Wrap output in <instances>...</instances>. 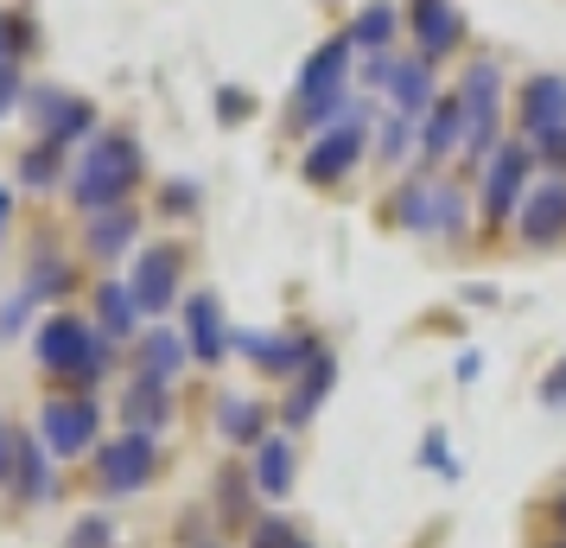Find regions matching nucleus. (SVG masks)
<instances>
[{
  "label": "nucleus",
  "mask_w": 566,
  "mask_h": 548,
  "mask_svg": "<svg viewBox=\"0 0 566 548\" xmlns=\"http://www.w3.org/2000/svg\"><path fill=\"white\" fill-rule=\"evenodd\" d=\"M134 179H140V147H134L128 134H96L83 166H77V205L83 210L122 205Z\"/></svg>",
  "instance_id": "obj_1"
},
{
  "label": "nucleus",
  "mask_w": 566,
  "mask_h": 548,
  "mask_svg": "<svg viewBox=\"0 0 566 548\" xmlns=\"http://www.w3.org/2000/svg\"><path fill=\"white\" fill-rule=\"evenodd\" d=\"M39 364L45 370H57V376H103L108 370V344L83 325V319H71V313H57V319H45V332H39Z\"/></svg>",
  "instance_id": "obj_2"
},
{
  "label": "nucleus",
  "mask_w": 566,
  "mask_h": 548,
  "mask_svg": "<svg viewBox=\"0 0 566 548\" xmlns=\"http://www.w3.org/2000/svg\"><path fill=\"white\" fill-rule=\"evenodd\" d=\"M369 115H376V103H350V115L337 122L332 134H318L312 141V154H306V179L312 185H332V179H344L350 166L363 159V128H369Z\"/></svg>",
  "instance_id": "obj_3"
},
{
  "label": "nucleus",
  "mask_w": 566,
  "mask_h": 548,
  "mask_svg": "<svg viewBox=\"0 0 566 548\" xmlns=\"http://www.w3.org/2000/svg\"><path fill=\"white\" fill-rule=\"evenodd\" d=\"M395 217H401V230L446 236V230H459L464 224V198L452 192V185H439V179H413V185H401Z\"/></svg>",
  "instance_id": "obj_4"
},
{
  "label": "nucleus",
  "mask_w": 566,
  "mask_h": 548,
  "mask_svg": "<svg viewBox=\"0 0 566 548\" xmlns=\"http://www.w3.org/2000/svg\"><path fill=\"white\" fill-rule=\"evenodd\" d=\"M96 466H103L108 492H140V485L154 478V441L134 427V434H122V441H108L103 453H96Z\"/></svg>",
  "instance_id": "obj_5"
},
{
  "label": "nucleus",
  "mask_w": 566,
  "mask_h": 548,
  "mask_svg": "<svg viewBox=\"0 0 566 548\" xmlns=\"http://www.w3.org/2000/svg\"><path fill=\"white\" fill-rule=\"evenodd\" d=\"M39 441L52 446V453H83V446L96 441V409L77 402V395H64V402H45V415H39Z\"/></svg>",
  "instance_id": "obj_6"
},
{
  "label": "nucleus",
  "mask_w": 566,
  "mask_h": 548,
  "mask_svg": "<svg viewBox=\"0 0 566 548\" xmlns=\"http://www.w3.org/2000/svg\"><path fill=\"white\" fill-rule=\"evenodd\" d=\"M459 103H464V147L484 154L490 147V115H496V64H490V58H478V64L464 71Z\"/></svg>",
  "instance_id": "obj_7"
},
{
  "label": "nucleus",
  "mask_w": 566,
  "mask_h": 548,
  "mask_svg": "<svg viewBox=\"0 0 566 548\" xmlns=\"http://www.w3.org/2000/svg\"><path fill=\"white\" fill-rule=\"evenodd\" d=\"M128 288H134V307H140L147 319H159L166 307H172V293H179V249H147Z\"/></svg>",
  "instance_id": "obj_8"
},
{
  "label": "nucleus",
  "mask_w": 566,
  "mask_h": 548,
  "mask_svg": "<svg viewBox=\"0 0 566 548\" xmlns=\"http://www.w3.org/2000/svg\"><path fill=\"white\" fill-rule=\"evenodd\" d=\"M528 166H535L528 147H503V154H490V179H484V217H490V224L515 217V198H522Z\"/></svg>",
  "instance_id": "obj_9"
},
{
  "label": "nucleus",
  "mask_w": 566,
  "mask_h": 548,
  "mask_svg": "<svg viewBox=\"0 0 566 548\" xmlns=\"http://www.w3.org/2000/svg\"><path fill=\"white\" fill-rule=\"evenodd\" d=\"M515 230H522V242H535V249H547L554 236H566V179L535 185L528 205L515 210Z\"/></svg>",
  "instance_id": "obj_10"
},
{
  "label": "nucleus",
  "mask_w": 566,
  "mask_h": 548,
  "mask_svg": "<svg viewBox=\"0 0 566 548\" xmlns=\"http://www.w3.org/2000/svg\"><path fill=\"white\" fill-rule=\"evenodd\" d=\"M185 351H191L198 364H223L230 332H223V307H217V293H198V300L185 307Z\"/></svg>",
  "instance_id": "obj_11"
},
{
  "label": "nucleus",
  "mask_w": 566,
  "mask_h": 548,
  "mask_svg": "<svg viewBox=\"0 0 566 548\" xmlns=\"http://www.w3.org/2000/svg\"><path fill=\"white\" fill-rule=\"evenodd\" d=\"M32 122L45 128V141H77V134H90V103H77V96H64V90H32Z\"/></svg>",
  "instance_id": "obj_12"
},
{
  "label": "nucleus",
  "mask_w": 566,
  "mask_h": 548,
  "mask_svg": "<svg viewBox=\"0 0 566 548\" xmlns=\"http://www.w3.org/2000/svg\"><path fill=\"white\" fill-rule=\"evenodd\" d=\"M522 128L528 134H554L566 128V77H554V71H541L528 90H522Z\"/></svg>",
  "instance_id": "obj_13"
},
{
  "label": "nucleus",
  "mask_w": 566,
  "mask_h": 548,
  "mask_svg": "<svg viewBox=\"0 0 566 548\" xmlns=\"http://www.w3.org/2000/svg\"><path fill=\"white\" fill-rule=\"evenodd\" d=\"M413 39H420V58L439 64V58L459 45V13L452 0H413Z\"/></svg>",
  "instance_id": "obj_14"
},
{
  "label": "nucleus",
  "mask_w": 566,
  "mask_h": 548,
  "mask_svg": "<svg viewBox=\"0 0 566 548\" xmlns=\"http://www.w3.org/2000/svg\"><path fill=\"white\" fill-rule=\"evenodd\" d=\"M388 96H395L401 115H427V108H433V64H427V58L395 64V71H388Z\"/></svg>",
  "instance_id": "obj_15"
},
{
  "label": "nucleus",
  "mask_w": 566,
  "mask_h": 548,
  "mask_svg": "<svg viewBox=\"0 0 566 548\" xmlns=\"http://www.w3.org/2000/svg\"><path fill=\"white\" fill-rule=\"evenodd\" d=\"M235 351H249L261 370H306L300 358H312V344L306 339H286V332H242Z\"/></svg>",
  "instance_id": "obj_16"
},
{
  "label": "nucleus",
  "mask_w": 566,
  "mask_h": 548,
  "mask_svg": "<svg viewBox=\"0 0 566 548\" xmlns=\"http://www.w3.org/2000/svg\"><path fill=\"white\" fill-rule=\"evenodd\" d=\"M332 383H337V364H332V351H312L306 358V383L293 390V402H286V421L300 427V421H312V409L332 395Z\"/></svg>",
  "instance_id": "obj_17"
},
{
  "label": "nucleus",
  "mask_w": 566,
  "mask_h": 548,
  "mask_svg": "<svg viewBox=\"0 0 566 548\" xmlns=\"http://www.w3.org/2000/svg\"><path fill=\"white\" fill-rule=\"evenodd\" d=\"M134 230H140V210H128V205L90 210V249H96V256H122L134 242Z\"/></svg>",
  "instance_id": "obj_18"
},
{
  "label": "nucleus",
  "mask_w": 566,
  "mask_h": 548,
  "mask_svg": "<svg viewBox=\"0 0 566 548\" xmlns=\"http://www.w3.org/2000/svg\"><path fill=\"white\" fill-rule=\"evenodd\" d=\"M459 141H464V103H459V96H452V103H433V108H427V141H420V159L433 166V159H446Z\"/></svg>",
  "instance_id": "obj_19"
},
{
  "label": "nucleus",
  "mask_w": 566,
  "mask_h": 548,
  "mask_svg": "<svg viewBox=\"0 0 566 548\" xmlns=\"http://www.w3.org/2000/svg\"><path fill=\"white\" fill-rule=\"evenodd\" d=\"M401 27V7H388V0H369V13H357V27L344 32L350 39V52H382L388 39Z\"/></svg>",
  "instance_id": "obj_20"
},
{
  "label": "nucleus",
  "mask_w": 566,
  "mask_h": 548,
  "mask_svg": "<svg viewBox=\"0 0 566 548\" xmlns=\"http://www.w3.org/2000/svg\"><path fill=\"white\" fill-rule=\"evenodd\" d=\"M255 485L268 497H286L293 492V446L286 441H261V453H255Z\"/></svg>",
  "instance_id": "obj_21"
},
{
  "label": "nucleus",
  "mask_w": 566,
  "mask_h": 548,
  "mask_svg": "<svg viewBox=\"0 0 566 548\" xmlns=\"http://www.w3.org/2000/svg\"><path fill=\"white\" fill-rule=\"evenodd\" d=\"M128 421L134 427H159V421H166V383L147 376V370H140V383L128 390Z\"/></svg>",
  "instance_id": "obj_22"
},
{
  "label": "nucleus",
  "mask_w": 566,
  "mask_h": 548,
  "mask_svg": "<svg viewBox=\"0 0 566 548\" xmlns=\"http://www.w3.org/2000/svg\"><path fill=\"white\" fill-rule=\"evenodd\" d=\"M96 313H103V332H134V319H140L134 288H115V281H108V288L96 293Z\"/></svg>",
  "instance_id": "obj_23"
},
{
  "label": "nucleus",
  "mask_w": 566,
  "mask_h": 548,
  "mask_svg": "<svg viewBox=\"0 0 566 548\" xmlns=\"http://www.w3.org/2000/svg\"><path fill=\"white\" fill-rule=\"evenodd\" d=\"M179 364H185V344L172 339V332H147V376H159V383H172L179 376Z\"/></svg>",
  "instance_id": "obj_24"
},
{
  "label": "nucleus",
  "mask_w": 566,
  "mask_h": 548,
  "mask_svg": "<svg viewBox=\"0 0 566 548\" xmlns=\"http://www.w3.org/2000/svg\"><path fill=\"white\" fill-rule=\"evenodd\" d=\"M217 504H223V523H249V478H242V466H230L217 478Z\"/></svg>",
  "instance_id": "obj_25"
},
{
  "label": "nucleus",
  "mask_w": 566,
  "mask_h": 548,
  "mask_svg": "<svg viewBox=\"0 0 566 548\" xmlns=\"http://www.w3.org/2000/svg\"><path fill=\"white\" fill-rule=\"evenodd\" d=\"M223 434H230V441H261V409L242 402V395H230V402H223Z\"/></svg>",
  "instance_id": "obj_26"
},
{
  "label": "nucleus",
  "mask_w": 566,
  "mask_h": 548,
  "mask_svg": "<svg viewBox=\"0 0 566 548\" xmlns=\"http://www.w3.org/2000/svg\"><path fill=\"white\" fill-rule=\"evenodd\" d=\"M249 548H312V542H300V529H293L286 517H255Z\"/></svg>",
  "instance_id": "obj_27"
},
{
  "label": "nucleus",
  "mask_w": 566,
  "mask_h": 548,
  "mask_svg": "<svg viewBox=\"0 0 566 548\" xmlns=\"http://www.w3.org/2000/svg\"><path fill=\"white\" fill-rule=\"evenodd\" d=\"M413 122H420V115H401V108H395V115H388L382 122V147H376V159H401L413 147Z\"/></svg>",
  "instance_id": "obj_28"
},
{
  "label": "nucleus",
  "mask_w": 566,
  "mask_h": 548,
  "mask_svg": "<svg viewBox=\"0 0 566 548\" xmlns=\"http://www.w3.org/2000/svg\"><path fill=\"white\" fill-rule=\"evenodd\" d=\"M57 173H64V166H57V141L32 147L27 166H20V179H27V185H57Z\"/></svg>",
  "instance_id": "obj_29"
},
{
  "label": "nucleus",
  "mask_w": 566,
  "mask_h": 548,
  "mask_svg": "<svg viewBox=\"0 0 566 548\" xmlns=\"http://www.w3.org/2000/svg\"><path fill=\"white\" fill-rule=\"evenodd\" d=\"M108 542H115V523H108V517H83L64 548H108Z\"/></svg>",
  "instance_id": "obj_30"
},
{
  "label": "nucleus",
  "mask_w": 566,
  "mask_h": 548,
  "mask_svg": "<svg viewBox=\"0 0 566 548\" xmlns=\"http://www.w3.org/2000/svg\"><path fill=\"white\" fill-rule=\"evenodd\" d=\"M20 466H27V472H20V492H27V497L52 492V472L39 466V446H20Z\"/></svg>",
  "instance_id": "obj_31"
},
{
  "label": "nucleus",
  "mask_w": 566,
  "mask_h": 548,
  "mask_svg": "<svg viewBox=\"0 0 566 548\" xmlns=\"http://www.w3.org/2000/svg\"><path fill=\"white\" fill-rule=\"evenodd\" d=\"M159 205H166V217H185V210L198 205V185L172 179V185H166V192H159Z\"/></svg>",
  "instance_id": "obj_32"
},
{
  "label": "nucleus",
  "mask_w": 566,
  "mask_h": 548,
  "mask_svg": "<svg viewBox=\"0 0 566 548\" xmlns=\"http://www.w3.org/2000/svg\"><path fill=\"white\" fill-rule=\"evenodd\" d=\"M420 459H427L433 472H446V478H459V459L446 453V434H427V446H420Z\"/></svg>",
  "instance_id": "obj_33"
},
{
  "label": "nucleus",
  "mask_w": 566,
  "mask_h": 548,
  "mask_svg": "<svg viewBox=\"0 0 566 548\" xmlns=\"http://www.w3.org/2000/svg\"><path fill=\"white\" fill-rule=\"evenodd\" d=\"M541 159H547V166H560V173H566V128L541 134Z\"/></svg>",
  "instance_id": "obj_34"
},
{
  "label": "nucleus",
  "mask_w": 566,
  "mask_h": 548,
  "mask_svg": "<svg viewBox=\"0 0 566 548\" xmlns=\"http://www.w3.org/2000/svg\"><path fill=\"white\" fill-rule=\"evenodd\" d=\"M64 281H71L64 268H39V275H32V293H64Z\"/></svg>",
  "instance_id": "obj_35"
},
{
  "label": "nucleus",
  "mask_w": 566,
  "mask_h": 548,
  "mask_svg": "<svg viewBox=\"0 0 566 548\" xmlns=\"http://www.w3.org/2000/svg\"><path fill=\"white\" fill-rule=\"evenodd\" d=\"M13 96H20V71H13V64H0V115H7Z\"/></svg>",
  "instance_id": "obj_36"
},
{
  "label": "nucleus",
  "mask_w": 566,
  "mask_h": 548,
  "mask_svg": "<svg viewBox=\"0 0 566 548\" xmlns=\"http://www.w3.org/2000/svg\"><path fill=\"white\" fill-rule=\"evenodd\" d=\"M541 402H566V364L554 370V376H547V383H541Z\"/></svg>",
  "instance_id": "obj_37"
},
{
  "label": "nucleus",
  "mask_w": 566,
  "mask_h": 548,
  "mask_svg": "<svg viewBox=\"0 0 566 548\" xmlns=\"http://www.w3.org/2000/svg\"><path fill=\"white\" fill-rule=\"evenodd\" d=\"M217 103H223V122H242V90H223Z\"/></svg>",
  "instance_id": "obj_38"
},
{
  "label": "nucleus",
  "mask_w": 566,
  "mask_h": 548,
  "mask_svg": "<svg viewBox=\"0 0 566 548\" xmlns=\"http://www.w3.org/2000/svg\"><path fill=\"white\" fill-rule=\"evenodd\" d=\"M0 478H13V446H7V434H0Z\"/></svg>",
  "instance_id": "obj_39"
},
{
  "label": "nucleus",
  "mask_w": 566,
  "mask_h": 548,
  "mask_svg": "<svg viewBox=\"0 0 566 548\" xmlns=\"http://www.w3.org/2000/svg\"><path fill=\"white\" fill-rule=\"evenodd\" d=\"M554 523H560V529H566V497H554Z\"/></svg>",
  "instance_id": "obj_40"
},
{
  "label": "nucleus",
  "mask_w": 566,
  "mask_h": 548,
  "mask_svg": "<svg viewBox=\"0 0 566 548\" xmlns=\"http://www.w3.org/2000/svg\"><path fill=\"white\" fill-rule=\"evenodd\" d=\"M0 64H13V58H7V20H0Z\"/></svg>",
  "instance_id": "obj_41"
},
{
  "label": "nucleus",
  "mask_w": 566,
  "mask_h": 548,
  "mask_svg": "<svg viewBox=\"0 0 566 548\" xmlns=\"http://www.w3.org/2000/svg\"><path fill=\"white\" fill-rule=\"evenodd\" d=\"M7 205H13V198H7V185H0V224H7Z\"/></svg>",
  "instance_id": "obj_42"
},
{
  "label": "nucleus",
  "mask_w": 566,
  "mask_h": 548,
  "mask_svg": "<svg viewBox=\"0 0 566 548\" xmlns=\"http://www.w3.org/2000/svg\"><path fill=\"white\" fill-rule=\"evenodd\" d=\"M554 548H566V542H554Z\"/></svg>",
  "instance_id": "obj_43"
}]
</instances>
